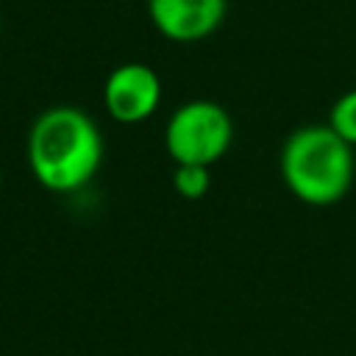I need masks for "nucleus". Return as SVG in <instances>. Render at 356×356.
<instances>
[{"mask_svg": "<svg viewBox=\"0 0 356 356\" xmlns=\"http://www.w3.org/2000/svg\"><path fill=\"white\" fill-rule=\"evenodd\" d=\"M234 142V122L214 100H189L172 111L164 128V145L175 164L211 167Z\"/></svg>", "mask_w": 356, "mask_h": 356, "instance_id": "nucleus-3", "label": "nucleus"}, {"mask_svg": "<svg viewBox=\"0 0 356 356\" xmlns=\"http://www.w3.org/2000/svg\"><path fill=\"white\" fill-rule=\"evenodd\" d=\"M172 186L181 197L186 200H197L209 192L211 186V178H209V167H200V164H175V172H172Z\"/></svg>", "mask_w": 356, "mask_h": 356, "instance_id": "nucleus-6", "label": "nucleus"}, {"mask_svg": "<svg viewBox=\"0 0 356 356\" xmlns=\"http://www.w3.org/2000/svg\"><path fill=\"white\" fill-rule=\"evenodd\" d=\"M103 161V136L95 120L75 106L44 108L28 134V164L50 192H75Z\"/></svg>", "mask_w": 356, "mask_h": 356, "instance_id": "nucleus-1", "label": "nucleus"}, {"mask_svg": "<svg viewBox=\"0 0 356 356\" xmlns=\"http://www.w3.org/2000/svg\"><path fill=\"white\" fill-rule=\"evenodd\" d=\"M225 6V0H147V14L164 39L200 42L220 28Z\"/></svg>", "mask_w": 356, "mask_h": 356, "instance_id": "nucleus-5", "label": "nucleus"}, {"mask_svg": "<svg viewBox=\"0 0 356 356\" xmlns=\"http://www.w3.org/2000/svg\"><path fill=\"white\" fill-rule=\"evenodd\" d=\"M281 175L309 206L339 203L353 184V147L331 125H303L284 142Z\"/></svg>", "mask_w": 356, "mask_h": 356, "instance_id": "nucleus-2", "label": "nucleus"}, {"mask_svg": "<svg viewBox=\"0 0 356 356\" xmlns=\"http://www.w3.org/2000/svg\"><path fill=\"white\" fill-rule=\"evenodd\" d=\"M106 111L125 125L147 120L161 103V81L153 67L128 61L108 72L103 83Z\"/></svg>", "mask_w": 356, "mask_h": 356, "instance_id": "nucleus-4", "label": "nucleus"}, {"mask_svg": "<svg viewBox=\"0 0 356 356\" xmlns=\"http://www.w3.org/2000/svg\"><path fill=\"white\" fill-rule=\"evenodd\" d=\"M328 125L353 147L356 145V89L345 92L342 97H337V103L331 106V117Z\"/></svg>", "mask_w": 356, "mask_h": 356, "instance_id": "nucleus-7", "label": "nucleus"}]
</instances>
